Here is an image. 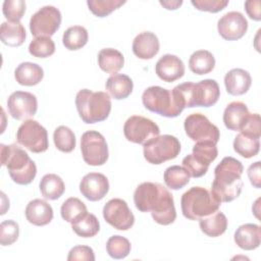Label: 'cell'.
Instances as JSON below:
<instances>
[{"label": "cell", "instance_id": "cell-1", "mask_svg": "<svg viewBox=\"0 0 261 261\" xmlns=\"http://www.w3.org/2000/svg\"><path fill=\"white\" fill-rule=\"evenodd\" d=\"M136 208L141 212H150L155 222L168 225L174 222L176 211L172 194L158 182L145 181L134 193Z\"/></svg>", "mask_w": 261, "mask_h": 261}, {"label": "cell", "instance_id": "cell-2", "mask_svg": "<svg viewBox=\"0 0 261 261\" xmlns=\"http://www.w3.org/2000/svg\"><path fill=\"white\" fill-rule=\"evenodd\" d=\"M243 171L241 161L230 156L224 157L215 167L210 192L220 203L231 202L241 195Z\"/></svg>", "mask_w": 261, "mask_h": 261}, {"label": "cell", "instance_id": "cell-3", "mask_svg": "<svg viewBox=\"0 0 261 261\" xmlns=\"http://www.w3.org/2000/svg\"><path fill=\"white\" fill-rule=\"evenodd\" d=\"M1 164L7 167L11 179L17 185L31 184L37 174L36 163L28 153L15 144L0 145Z\"/></svg>", "mask_w": 261, "mask_h": 261}, {"label": "cell", "instance_id": "cell-4", "mask_svg": "<svg viewBox=\"0 0 261 261\" xmlns=\"http://www.w3.org/2000/svg\"><path fill=\"white\" fill-rule=\"evenodd\" d=\"M75 106L85 123H96L105 120L111 111V100L105 92H93L83 89L75 96Z\"/></svg>", "mask_w": 261, "mask_h": 261}, {"label": "cell", "instance_id": "cell-5", "mask_svg": "<svg viewBox=\"0 0 261 261\" xmlns=\"http://www.w3.org/2000/svg\"><path fill=\"white\" fill-rule=\"evenodd\" d=\"M221 203L210 191L202 187H193L185 192L180 199L182 215L190 220H199L217 211Z\"/></svg>", "mask_w": 261, "mask_h": 261}, {"label": "cell", "instance_id": "cell-6", "mask_svg": "<svg viewBox=\"0 0 261 261\" xmlns=\"http://www.w3.org/2000/svg\"><path fill=\"white\" fill-rule=\"evenodd\" d=\"M142 102L151 112H155L165 117H176L182 112L174 100L172 91L159 86L147 88L143 92Z\"/></svg>", "mask_w": 261, "mask_h": 261}, {"label": "cell", "instance_id": "cell-7", "mask_svg": "<svg viewBox=\"0 0 261 261\" xmlns=\"http://www.w3.org/2000/svg\"><path fill=\"white\" fill-rule=\"evenodd\" d=\"M143 146L144 157L151 164H161L174 159L180 152L178 139L171 135L157 136Z\"/></svg>", "mask_w": 261, "mask_h": 261}, {"label": "cell", "instance_id": "cell-8", "mask_svg": "<svg viewBox=\"0 0 261 261\" xmlns=\"http://www.w3.org/2000/svg\"><path fill=\"white\" fill-rule=\"evenodd\" d=\"M16 140L19 145L33 153H43L49 147L46 128L34 119H27L19 125Z\"/></svg>", "mask_w": 261, "mask_h": 261}, {"label": "cell", "instance_id": "cell-9", "mask_svg": "<svg viewBox=\"0 0 261 261\" xmlns=\"http://www.w3.org/2000/svg\"><path fill=\"white\" fill-rule=\"evenodd\" d=\"M84 161L91 166H100L108 160L109 152L105 138L97 130H87L81 138Z\"/></svg>", "mask_w": 261, "mask_h": 261}, {"label": "cell", "instance_id": "cell-10", "mask_svg": "<svg viewBox=\"0 0 261 261\" xmlns=\"http://www.w3.org/2000/svg\"><path fill=\"white\" fill-rule=\"evenodd\" d=\"M187 136L194 142H211L217 144L220 138L218 127L213 124L204 114L192 113L184 122Z\"/></svg>", "mask_w": 261, "mask_h": 261}, {"label": "cell", "instance_id": "cell-11", "mask_svg": "<svg viewBox=\"0 0 261 261\" xmlns=\"http://www.w3.org/2000/svg\"><path fill=\"white\" fill-rule=\"evenodd\" d=\"M61 24V12L58 8L47 5L40 8L30 19V31L33 36L51 37Z\"/></svg>", "mask_w": 261, "mask_h": 261}, {"label": "cell", "instance_id": "cell-12", "mask_svg": "<svg viewBox=\"0 0 261 261\" xmlns=\"http://www.w3.org/2000/svg\"><path fill=\"white\" fill-rule=\"evenodd\" d=\"M159 126L153 120L141 115L128 117L123 125L125 139L135 144L145 145L153 138L159 136Z\"/></svg>", "mask_w": 261, "mask_h": 261}, {"label": "cell", "instance_id": "cell-13", "mask_svg": "<svg viewBox=\"0 0 261 261\" xmlns=\"http://www.w3.org/2000/svg\"><path fill=\"white\" fill-rule=\"evenodd\" d=\"M103 217L107 223L118 230H127L135 223V216L127 203L119 198L111 199L104 205Z\"/></svg>", "mask_w": 261, "mask_h": 261}, {"label": "cell", "instance_id": "cell-14", "mask_svg": "<svg viewBox=\"0 0 261 261\" xmlns=\"http://www.w3.org/2000/svg\"><path fill=\"white\" fill-rule=\"evenodd\" d=\"M219 97L220 89L215 80L207 79L197 84L192 83L190 89V108L213 106Z\"/></svg>", "mask_w": 261, "mask_h": 261}, {"label": "cell", "instance_id": "cell-15", "mask_svg": "<svg viewBox=\"0 0 261 261\" xmlns=\"http://www.w3.org/2000/svg\"><path fill=\"white\" fill-rule=\"evenodd\" d=\"M7 108L9 114L14 119H29L38 110L37 97L30 92L15 91L7 99Z\"/></svg>", "mask_w": 261, "mask_h": 261}, {"label": "cell", "instance_id": "cell-16", "mask_svg": "<svg viewBox=\"0 0 261 261\" xmlns=\"http://www.w3.org/2000/svg\"><path fill=\"white\" fill-rule=\"evenodd\" d=\"M217 30L224 40L237 41L247 33L248 21L241 12L229 11L218 19Z\"/></svg>", "mask_w": 261, "mask_h": 261}, {"label": "cell", "instance_id": "cell-17", "mask_svg": "<svg viewBox=\"0 0 261 261\" xmlns=\"http://www.w3.org/2000/svg\"><path fill=\"white\" fill-rule=\"evenodd\" d=\"M109 191L108 178L100 172H90L86 174L80 182V192L89 201L96 202L102 200Z\"/></svg>", "mask_w": 261, "mask_h": 261}, {"label": "cell", "instance_id": "cell-18", "mask_svg": "<svg viewBox=\"0 0 261 261\" xmlns=\"http://www.w3.org/2000/svg\"><path fill=\"white\" fill-rule=\"evenodd\" d=\"M155 72L163 82L172 83L185 74V64L176 55L165 54L157 61Z\"/></svg>", "mask_w": 261, "mask_h": 261}, {"label": "cell", "instance_id": "cell-19", "mask_svg": "<svg viewBox=\"0 0 261 261\" xmlns=\"http://www.w3.org/2000/svg\"><path fill=\"white\" fill-rule=\"evenodd\" d=\"M27 220L37 226H44L53 219L51 205L42 199H34L29 202L24 210Z\"/></svg>", "mask_w": 261, "mask_h": 261}, {"label": "cell", "instance_id": "cell-20", "mask_svg": "<svg viewBox=\"0 0 261 261\" xmlns=\"http://www.w3.org/2000/svg\"><path fill=\"white\" fill-rule=\"evenodd\" d=\"M159 40L152 32H142L133 42V52L140 59H151L159 52Z\"/></svg>", "mask_w": 261, "mask_h": 261}, {"label": "cell", "instance_id": "cell-21", "mask_svg": "<svg viewBox=\"0 0 261 261\" xmlns=\"http://www.w3.org/2000/svg\"><path fill=\"white\" fill-rule=\"evenodd\" d=\"M252 84L250 73L242 68H232L224 76L226 92L232 96H241L248 92Z\"/></svg>", "mask_w": 261, "mask_h": 261}, {"label": "cell", "instance_id": "cell-22", "mask_svg": "<svg viewBox=\"0 0 261 261\" xmlns=\"http://www.w3.org/2000/svg\"><path fill=\"white\" fill-rule=\"evenodd\" d=\"M234 243L246 251L257 249L261 243L260 226L255 223L240 225L234 232Z\"/></svg>", "mask_w": 261, "mask_h": 261}, {"label": "cell", "instance_id": "cell-23", "mask_svg": "<svg viewBox=\"0 0 261 261\" xmlns=\"http://www.w3.org/2000/svg\"><path fill=\"white\" fill-rule=\"evenodd\" d=\"M250 115L247 105L240 101L229 103L223 112L224 125L230 130H241Z\"/></svg>", "mask_w": 261, "mask_h": 261}, {"label": "cell", "instance_id": "cell-24", "mask_svg": "<svg viewBox=\"0 0 261 261\" xmlns=\"http://www.w3.org/2000/svg\"><path fill=\"white\" fill-rule=\"evenodd\" d=\"M105 88L112 98L116 100H122L132 94L134 83L132 79L126 74L114 73L107 79Z\"/></svg>", "mask_w": 261, "mask_h": 261}, {"label": "cell", "instance_id": "cell-25", "mask_svg": "<svg viewBox=\"0 0 261 261\" xmlns=\"http://www.w3.org/2000/svg\"><path fill=\"white\" fill-rule=\"evenodd\" d=\"M14 77L19 85L32 87L43 80L44 70L37 63L22 62L15 68Z\"/></svg>", "mask_w": 261, "mask_h": 261}, {"label": "cell", "instance_id": "cell-26", "mask_svg": "<svg viewBox=\"0 0 261 261\" xmlns=\"http://www.w3.org/2000/svg\"><path fill=\"white\" fill-rule=\"evenodd\" d=\"M201 230L208 237L216 238L225 232L227 228V218L219 210L199 219Z\"/></svg>", "mask_w": 261, "mask_h": 261}, {"label": "cell", "instance_id": "cell-27", "mask_svg": "<svg viewBox=\"0 0 261 261\" xmlns=\"http://www.w3.org/2000/svg\"><path fill=\"white\" fill-rule=\"evenodd\" d=\"M27 34L23 25L18 22L4 21L0 28V39L9 47H18L23 44Z\"/></svg>", "mask_w": 261, "mask_h": 261}, {"label": "cell", "instance_id": "cell-28", "mask_svg": "<svg viewBox=\"0 0 261 261\" xmlns=\"http://www.w3.org/2000/svg\"><path fill=\"white\" fill-rule=\"evenodd\" d=\"M99 67L107 73H116L124 65V57L121 52L113 48H104L98 54Z\"/></svg>", "mask_w": 261, "mask_h": 261}, {"label": "cell", "instance_id": "cell-29", "mask_svg": "<svg viewBox=\"0 0 261 261\" xmlns=\"http://www.w3.org/2000/svg\"><path fill=\"white\" fill-rule=\"evenodd\" d=\"M39 187L42 196L47 200L53 201L59 199L65 191V185L62 178L55 173L45 174L42 177Z\"/></svg>", "mask_w": 261, "mask_h": 261}, {"label": "cell", "instance_id": "cell-30", "mask_svg": "<svg viewBox=\"0 0 261 261\" xmlns=\"http://www.w3.org/2000/svg\"><path fill=\"white\" fill-rule=\"evenodd\" d=\"M214 66L215 58L207 50L195 51L189 59V67L195 74H207L213 70Z\"/></svg>", "mask_w": 261, "mask_h": 261}, {"label": "cell", "instance_id": "cell-31", "mask_svg": "<svg viewBox=\"0 0 261 261\" xmlns=\"http://www.w3.org/2000/svg\"><path fill=\"white\" fill-rule=\"evenodd\" d=\"M89 35L86 28L82 25H73L68 28L62 37L63 46L70 51L79 50L88 43Z\"/></svg>", "mask_w": 261, "mask_h": 261}, {"label": "cell", "instance_id": "cell-32", "mask_svg": "<svg viewBox=\"0 0 261 261\" xmlns=\"http://www.w3.org/2000/svg\"><path fill=\"white\" fill-rule=\"evenodd\" d=\"M189 171L179 165H172L165 169L163 178L167 188L171 190H179L190 181Z\"/></svg>", "mask_w": 261, "mask_h": 261}, {"label": "cell", "instance_id": "cell-33", "mask_svg": "<svg viewBox=\"0 0 261 261\" xmlns=\"http://www.w3.org/2000/svg\"><path fill=\"white\" fill-rule=\"evenodd\" d=\"M72 230L82 238L95 237L100 230V222L92 213H86L82 218L71 223Z\"/></svg>", "mask_w": 261, "mask_h": 261}, {"label": "cell", "instance_id": "cell-34", "mask_svg": "<svg viewBox=\"0 0 261 261\" xmlns=\"http://www.w3.org/2000/svg\"><path fill=\"white\" fill-rule=\"evenodd\" d=\"M233 150L244 158H252L259 153L260 141L240 133L233 140Z\"/></svg>", "mask_w": 261, "mask_h": 261}, {"label": "cell", "instance_id": "cell-35", "mask_svg": "<svg viewBox=\"0 0 261 261\" xmlns=\"http://www.w3.org/2000/svg\"><path fill=\"white\" fill-rule=\"evenodd\" d=\"M88 212L87 206L84 202H82L80 199L71 197L66 199L60 208L61 217L69 222L73 223L74 221L82 218L86 213Z\"/></svg>", "mask_w": 261, "mask_h": 261}, {"label": "cell", "instance_id": "cell-36", "mask_svg": "<svg viewBox=\"0 0 261 261\" xmlns=\"http://www.w3.org/2000/svg\"><path fill=\"white\" fill-rule=\"evenodd\" d=\"M192 155L197 162L209 168L210 163L216 159L218 150L216 145L211 142H197L193 147Z\"/></svg>", "mask_w": 261, "mask_h": 261}, {"label": "cell", "instance_id": "cell-37", "mask_svg": "<svg viewBox=\"0 0 261 261\" xmlns=\"http://www.w3.org/2000/svg\"><path fill=\"white\" fill-rule=\"evenodd\" d=\"M53 141L55 147L64 153H70L73 151L76 144L73 132L65 125H60L55 128L53 134Z\"/></svg>", "mask_w": 261, "mask_h": 261}, {"label": "cell", "instance_id": "cell-38", "mask_svg": "<svg viewBox=\"0 0 261 261\" xmlns=\"http://www.w3.org/2000/svg\"><path fill=\"white\" fill-rule=\"evenodd\" d=\"M129 241L121 236L115 234L108 239L106 243V251L113 259H123L130 253Z\"/></svg>", "mask_w": 261, "mask_h": 261}, {"label": "cell", "instance_id": "cell-39", "mask_svg": "<svg viewBox=\"0 0 261 261\" xmlns=\"http://www.w3.org/2000/svg\"><path fill=\"white\" fill-rule=\"evenodd\" d=\"M31 55L37 58H46L54 54L55 44L50 37H37L29 46Z\"/></svg>", "mask_w": 261, "mask_h": 261}, {"label": "cell", "instance_id": "cell-40", "mask_svg": "<svg viewBox=\"0 0 261 261\" xmlns=\"http://www.w3.org/2000/svg\"><path fill=\"white\" fill-rule=\"evenodd\" d=\"M124 3L125 1H122V0H88L87 1L90 11L98 17H105L109 15L112 11L119 8Z\"/></svg>", "mask_w": 261, "mask_h": 261}, {"label": "cell", "instance_id": "cell-41", "mask_svg": "<svg viewBox=\"0 0 261 261\" xmlns=\"http://www.w3.org/2000/svg\"><path fill=\"white\" fill-rule=\"evenodd\" d=\"M25 2L23 0H5L3 2V15L8 21L18 22L25 12Z\"/></svg>", "mask_w": 261, "mask_h": 261}, {"label": "cell", "instance_id": "cell-42", "mask_svg": "<svg viewBox=\"0 0 261 261\" xmlns=\"http://www.w3.org/2000/svg\"><path fill=\"white\" fill-rule=\"evenodd\" d=\"M19 236V226L13 220H4L0 224V244L2 246H10Z\"/></svg>", "mask_w": 261, "mask_h": 261}, {"label": "cell", "instance_id": "cell-43", "mask_svg": "<svg viewBox=\"0 0 261 261\" xmlns=\"http://www.w3.org/2000/svg\"><path fill=\"white\" fill-rule=\"evenodd\" d=\"M192 5L200 10V11H207L216 13L223 10L227 5V0H192Z\"/></svg>", "mask_w": 261, "mask_h": 261}, {"label": "cell", "instance_id": "cell-44", "mask_svg": "<svg viewBox=\"0 0 261 261\" xmlns=\"http://www.w3.org/2000/svg\"><path fill=\"white\" fill-rule=\"evenodd\" d=\"M240 132L249 137L260 139V135H261L260 115L258 113H253V114L250 113L245 125L242 127Z\"/></svg>", "mask_w": 261, "mask_h": 261}, {"label": "cell", "instance_id": "cell-45", "mask_svg": "<svg viewBox=\"0 0 261 261\" xmlns=\"http://www.w3.org/2000/svg\"><path fill=\"white\" fill-rule=\"evenodd\" d=\"M68 261H75V260H86V261H94L95 254L91 247L88 246H74L68 253L67 256Z\"/></svg>", "mask_w": 261, "mask_h": 261}, {"label": "cell", "instance_id": "cell-46", "mask_svg": "<svg viewBox=\"0 0 261 261\" xmlns=\"http://www.w3.org/2000/svg\"><path fill=\"white\" fill-rule=\"evenodd\" d=\"M182 165L189 171L190 175L193 177H201L204 174H206L208 170V167H205L199 162H197L192 154L187 155L182 159Z\"/></svg>", "mask_w": 261, "mask_h": 261}, {"label": "cell", "instance_id": "cell-47", "mask_svg": "<svg viewBox=\"0 0 261 261\" xmlns=\"http://www.w3.org/2000/svg\"><path fill=\"white\" fill-rule=\"evenodd\" d=\"M260 6H261V2L259 0H249L245 2V9L251 19H254L257 21L261 19Z\"/></svg>", "mask_w": 261, "mask_h": 261}, {"label": "cell", "instance_id": "cell-48", "mask_svg": "<svg viewBox=\"0 0 261 261\" xmlns=\"http://www.w3.org/2000/svg\"><path fill=\"white\" fill-rule=\"evenodd\" d=\"M260 161H256L251 164L248 168V176L250 182L256 189L261 188V176H260Z\"/></svg>", "mask_w": 261, "mask_h": 261}, {"label": "cell", "instance_id": "cell-49", "mask_svg": "<svg viewBox=\"0 0 261 261\" xmlns=\"http://www.w3.org/2000/svg\"><path fill=\"white\" fill-rule=\"evenodd\" d=\"M160 4L168 10H175L182 4V1L181 0H172V1L167 0V1H160Z\"/></svg>", "mask_w": 261, "mask_h": 261}]
</instances>
